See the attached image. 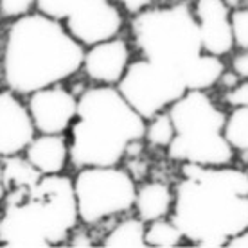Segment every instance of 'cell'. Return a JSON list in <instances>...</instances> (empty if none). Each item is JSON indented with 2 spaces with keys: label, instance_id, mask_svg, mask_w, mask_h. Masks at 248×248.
I'll list each match as a JSON object with an SVG mask.
<instances>
[{
  "label": "cell",
  "instance_id": "6da1fadb",
  "mask_svg": "<svg viewBox=\"0 0 248 248\" xmlns=\"http://www.w3.org/2000/svg\"><path fill=\"white\" fill-rule=\"evenodd\" d=\"M171 219L192 247L225 248L248 227V169L180 164Z\"/></svg>",
  "mask_w": 248,
  "mask_h": 248
},
{
  "label": "cell",
  "instance_id": "7a4b0ae2",
  "mask_svg": "<svg viewBox=\"0 0 248 248\" xmlns=\"http://www.w3.org/2000/svg\"><path fill=\"white\" fill-rule=\"evenodd\" d=\"M83 56L85 47L63 22L32 11L7 22L0 45V85L27 97L74 78Z\"/></svg>",
  "mask_w": 248,
  "mask_h": 248
},
{
  "label": "cell",
  "instance_id": "3957f363",
  "mask_svg": "<svg viewBox=\"0 0 248 248\" xmlns=\"http://www.w3.org/2000/svg\"><path fill=\"white\" fill-rule=\"evenodd\" d=\"M74 178L44 174L32 186L6 189L0 214V247H67L79 225Z\"/></svg>",
  "mask_w": 248,
  "mask_h": 248
},
{
  "label": "cell",
  "instance_id": "277c9868",
  "mask_svg": "<svg viewBox=\"0 0 248 248\" xmlns=\"http://www.w3.org/2000/svg\"><path fill=\"white\" fill-rule=\"evenodd\" d=\"M146 119L117 87L92 85L78 93V113L70 131V164L119 166L133 144L144 142Z\"/></svg>",
  "mask_w": 248,
  "mask_h": 248
},
{
  "label": "cell",
  "instance_id": "5b68a950",
  "mask_svg": "<svg viewBox=\"0 0 248 248\" xmlns=\"http://www.w3.org/2000/svg\"><path fill=\"white\" fill-rule=\"evenodd\" d=\"M168 112L176 131L166 149L169 160L200 166H229L236 162V151L223 135L227 113L211 93L187 90Z\"/></svg>",
  "mask_w": 248,
  "mask_h": 248
},
{
  "label": "cell",
  "instance_id": "8992f818",
  "mask_svg": "<svg viewBox=\"0 0 248 248\" xmlns=\"http://www.w3.org/2000/svg\"><path fill=\"white\" fill-rule=\"evenodd\" d=\"M130 34L140 58L180 70L203 50L194 11L187 2L153 6L131 16Z\"/></svg>",
  "mask_w": 248,
  "mask_h": 248
},
{
  "label": "cell",
  "instance_id": "52a82bcc",
  "mask_svg": "<svg viewBox=\"0 0 248 248\" xmlns=\"http://www.w3.org/2000/svg\"><path fill=\"white\" fill-rule=\"evenodd\" d=\"M74 191L81 225L93 227L133 211L137 184L121 166H90L78 169Z\"/></svg>",
  "mask_w": 248,
  "mask_h": 248
},
{
  "label": "cell",
  "instance_id": "ba28073f",
  "mask_svg": "<svg viewBox=\"0 0 248 248\" xmlns=\"http://www.w3.org/2000/svg\"><path fill=\"white\" fill-rule=\"evenodd\" d=\"M117 88L146 121L169 110V106L187 92L180 68L140 56L131 60Z\"/></svg>",
  "mask_w": 248,
  "mask_h": 248
},
{
  "label": "cell",
  "instance_id": "9c48e42d",
  "mask_svg": "<svg viewBox=\"0 0 248 248\" xmlns=\"http://www.w3.org/2000/svg\"><path fill=\"white\" fill-rule=\"evenodd\" d=\"M67 31L85 49L121 34L124 11L113 0H81L63 22Z\"/></svg>",
  "mask_w": 248,
  "mask_h": 248
},
{
  "label": "cell",
  "instance_id": "30bf717a",
  "mask_svg": "<svg viewBox=\"0 0 248 248\" xmlns=\"http://www.w3.org/2000/svg\"><path fill=\"white\" fill-rule=\"evenodd\" d=\"M25 103L38 133H68L78 113V95L63 83L32 92Z\"/></svg>",
  "mask_w": 248,
  "mask_h": 248
},
{
  "label": "cell",
  "instance_id": "8fae6325",
  "mask_svg": "<svg viewBox=\"0 0 248 248\" xmlns=\"http://www.w3.org/2000/svg\"><path fill=\"white\" fill-rule=\"evenodd\" d=\"M36 133L24 97L9 88H0V160L24 155Z\"/></svg>",
  "mask_w": 248,
  "mask_h": 248
},
{
  "label": "cell",
  "instance_id": "7c38bea8",
  "mask_svg": "<svg viewBox=\"0 0 248 248\" xmlns=\"http://www.w3.org/2000/svg\"><path fill=\"white\" fill-rule=\"evenodd\" d=\"M133 60V45L124 36L110 38L106 42L85 49L81 70L93 85L117 87Z\"/></svg>",
  "mask_w": 248,
  "mask_h": 248
},
{
  "label": "cell",
  "instance_id": "4fadbf2b",
  "mask_svg": "<svg viewBox=\"0 0 248 248\" xmlns=\"http://www.w3.org/2000/svg\"><path fill=\"white\" fill-rule=\"evenodd\" d=\"M194 18L198 24L202 49L216 56H229L236 49L232 34V7L225 0H194Z\"/></svg>",
  "mask_w": 248,
  "mask_h": 248
},
{
  "label": "cell",
  "instance_id": "5bb4252c",
  "mask_svg": "<svg viewBox=\"0 0 248 248\" xmlns=\"http://www.w3.org/2000/svg\"><path fill=\"white\" fill-rule=\"evenodd\" d=\"M24 156L38 173H65L70 162V142L67 133H36L24 151Z\"/></svg>",
  "mask_w": 248,
  "mask_h": 248
},
{
  "label": "cell",
  "instance_id": "9a60e30c",
  "mask_svg": "<svg viewBox=\"0 0 248 248\" xmlns=\"http://www.w3.org/2000/svg\"><path fill=\"white\" fill-rule=\"evenodd\" d=\"M174 205V187L160 180H148L137 186L133 211L142 221L149 223L169 217Z\"/></svg>",
  "mask_w": 248,
  "mask_h": 248
},
{
  "label": "cell",
  "instance_id": "2e32d148",
  "mask_svg": "<svg viewBox=\"0 0 248 248\" xmlns=\"http://www.w3.org/2000/svg\"><path fill=\"white\" fill-rule=\"evenodd\" d=\"M227 65L223 58L202 50L198 56H194L191 62L182 67V76L186 81L187 90H203L209 92L211 88L219 85L221 76L225 74Z\"/></svg>",
  "mask_w": 248,
  "mask_h": 248
},
{
  "label": "cell",
  "instance_id": "e0dca14e",
  "mask_svg": "<svg viewBox=\"0 0 248 248\" xmlns=\"http://www.w3.org/2000/svg\"><path fill=\"white\" fill-rule=\"evenodd\" d=\"M99 245L106 248H146V221L137 214L123 217L103 236Z\"/></svg>",
  "mask_w": 248,
  "mask_h": 248
},
{
  "label": "cell",
  "instance_id": "ac0fdd59",
  "mask_svg": "<svg viewBox=\"0 0 248 248\" xmlns=\"http://www.w3.org/2000/svg\"><path fill=\"white\" fill-rule=\"evenodd\" d=\"M186 243V236L171 216L146 223V245L151 248H176Z\"/></svg>",
  "mask_w": 248,
  "mask_h": 248
},
{
  "label": "cell",
  "instance_id": "d6986e66",
  "mask_svg": "<svg viewBox=\"0 0 248 248\" xmlns=\"http://www.w3.org/2000/svg\"><path fill=\"white\" fill-rule=\"evenodd\" d=\"M223 135L236 155L248 156V106L234 108L227 113Z\"/></svg>",
  "mask_w": 248,
  "mask_h": 248
},
{
  "label": "cell",
  "instance_id": "ffe728a7",
  "mask_svg": "<svg viewBox=\"0 0 248 248\" xmlns=\"http://www.w3.org/2000/svg\"><path fill=\"white\" fill-rule=\"evenodd\" d=\"M174 135V124L169 112H160L146 121V133H144V142H148L151 148L168 149L169 144L173 142Z\"/></svg>",
  "mask_w": 248,
  "mask_h": 248
},
{
  "label": "cell",
  "instance_id": "44dd1931",
  "mask_svg": "<svg viewBox=\"0 0 248 248\" xmlns=\"http://www.w3.org/2000/svg\"><path fill=\"white\" fill-rule=\"evenodd\" d=\"M81 4V0H36V11L50 18L65 22L67 16Z\"/></svg>",
  "mask_w": 248,
  "mask_h": 248
},
{
  "label": "cell",
  "instance_id": "7402d4cb",
  "mask_svg": "<svg viewBox=\"0 0 248 248\" xmlns=\"http://www.w3.org/2000/svg\"><path fill=\"white\" fill-rule=\"evenodd\" d=\"M232 34L234 45L239 50L248 49V6H239L232 9Z\"/></svg>",
  "mask_w": 248,
  "mask_h": 248
},
{
  "label": "cell",
  "instance_id": "603a6c76",
  "mask_svg": "<svg viewBox=\"0 0 248 248\" xmlns=\"http://www.w3.org/2000/svg\"><path fill=\"white\" fill-rule=\"evenodd\" d=\"M32 11H36V0H0V18L6 22Z\"/></svg>",
  "mask_w": 248,
  "mask_h": 248
},
{
  "label": "cell",
  "instance_id": "cb8c5ba5",
  "mask_svg": "<svg viewBox=\"0 0 248 248\" xmlns=\"http://www.w3.org/2000/svg\"><path fill=\"white\" fill-rule=\"evenodd\" d=\"M223 105L230 110L248 106V79L237 81L236 85L223 92Z\"/></svg>",
  "mask_w": 248,
  "mask_h": 248
},
{
  "label": "cell",
  "instance_id": "d4e9b609",
  "mask_svg": "<svg viewBox=\"0 0 248 248\" xmlns=\"http://www.w3.org/2000/svg\"><path fill=\"white\" fill-rule=\"evenodd\" d=\"M155 2L156 0H117L119 7H121L126 15H130V16L140 15L142 11L155 6Z\"/></svg>",
  "mask_w": 248,
  "mask_h": 248
},
{
  "label": "cell",
  "instance_id": "484cf974",
  "mask_svg": "<svg viewBox=\"0 0 248 248\" xmlns=\"http://www.w3.org/2000/svg\"><path fill=\"white\" fill-rule=\"evenodd\" d=\"M230 68H232L241 79H248V49L239 50V52H236V54L232 56Z\"/></svg>",
  "mask_w": 248,
  "mask_h": 248
},
{
  "label": "cell",
  "instance_id": "4316f807",
  "mask_svg": "<svg viewBox=\"0 0 248 248\" xmlns=\"http://www.w3.org/2000/svg\"><path fill=\"white\" fill-rule=\"evenodd\" d=\"M67 247H95V243L92 239V234L87 229H79L78 225V229L72 232V236L68 239Z\"/></svg>",
  "mask_w": 248,
  "mask_h": 248
},
{
  "label": "cell",
  "instance_id": "83f0119b",
  "mask_svg": "<svg viewBox=\"0 0 248 248\" xmlns=\"http://www.w3.org/2000/svg\"><path fill=\"white\" fill-rule=\"evenodd\" d=\"M227 248H248V227L243 229L237 236H234L229 241Z\"/></svg>",
  "mask_w": 248,
  "mask_h": 248
},
{
  "label": "cell",
  "instance_id": "f1b7e54d",
  "mask_svg": "<svg viewBox=\"0 0 248 248\" xmlns=\"http://www.w3.org/2000/svg\"><path fill=\"white\" fill-rule=\"evenodd\" d=\"M4 198H6V182H4L2 164H0V214H2V207H4Z\"/></svg>",
  "mask_w": 248,
  "mask_h": 248
},
{
  "label": "cell",
  "instance_id": "f546056e",
  "mask_svg": "<svg viewBox=\"0 0 248 248\" xmlns=\"http://www.w3.org/2000/svg\"><path fill=\"white\" fill-rule=\"evenodd\" d=\"M0 88H2V87H0Z\"/></svg>",
  "mask_w": 248,
  "mask_h": 248
}]
</instances>
